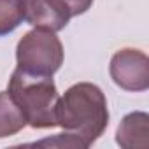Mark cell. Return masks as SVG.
I'll list each match as a JSON object with an SVG mask.
<instances>
[{
    "mask_svg": "<svg viewBox=\"0 0 149 149\" xmlns=\"http://www.w3.org/2000/svg\"><path fill=\"white\" fill-rule=\"evenodd\" d=\"M111 77L125 91H146L149 88V58L140 49L125 47L111 58Z\"/></svg>",
    "mask_w": 149,
    "mask_h": 149,
    "instance_id": "277c9868",
    "label": "cell"
},
{
    "mask_svg": "<svg viewBox=\"0 0 149 149\" xmlns=\"http://www.w3.org/2000/svg\"><path fill=\"white\" fill-rule=\"evenodd\" d=\"M63 44L56 32L33 28L26 32L16 47V61L19 70L32 76L53 77L63 65Z\"/></svg>",
    "mask_w": 149,
    "mask_h": 149,
    "instance_id": "3957f363",
    "label": "cell"
},
{
    "mask_svg": "<svg viewBox=\"0 0 149 149\" xmlns=\"http://www.w3.org/2000/svg\"><path fill=\"white\" fill-rule=\"evenodd\" d=\"M51 2L68 19L74 18V16L84 14L93 6V0H51Z\"/></svg>",
    "mask_w": 149,
    "mask_h": 149,
    "instance_id": "9c48e42d",
    "label": "cell"
},
{
    "mask_svg": "<svg viewBox=\"0 0 149 149\" xmlns=\"http://www.w3.org/2000/svg\"><path fill=\"white\" fill-rule=\"evenodd\" d=\"M21 6H23V21H26L35 28L60 32L70 21L53 6L51 0H21Z\"/></svg>",
    "mask_w": 149,
    "mask_h": 149,
    "instance_id": "5b68a950",
    "label": "cell"
},
{
    "mask_svg": "<svg viewBox=\"0 0 149 149\" xmlns=\"http://www.w3.org/2000/svg\"><path fill=\"white\" fill-rule=\"evenodd\" d=\"M116 142L125 149H147L149 147V116L147 112L126 114L118 130Z\"/></svg>",
    "mask_w": 149,
    "mask_h": 149,
    "instance_id": "8992f818",
    "label": "cell"
},
{
    "mask_svg": "<svg viewBox=\"0 0 149 149\" xmlns=\"http://www.w3.org/2000/svg\"><path fill=\"white\" fill-rule=\"evenodd\" d=\"M26 126L25 116L7 91H0V139L16 135Z\"/></svg>",
    "mask_w": 149,
    "mask_h": 149,
    "instance_id": "52a82bcc",
    "label": "cell"
},
{
    "mask_svg": "<svg viewBox=\"0 0 149 149\" xmlns=\"http://www.w3.org/2000/svg\"><path fill=\"white\" fill-rule=\"evenodd\" d=\"M7 93L23 112L28 126L35 130L56 126L54 109L60 95L53 77L32 76L16 68L9 79Z\"/></svg>",
    "mask_w": 149,
    "mask_h": 149,
    "instance_id": "7a4b0ae2",
    "label": "cell"
},
{
    "mask_svg": "<svg viewBox=\"0 0 149 149\" xmlns=\"http://www.w3.org/2000/svg\"><path fill=\"white\" fill-rule=\"evenodd\" d=\"M23 23L21 0H0V37L9 35Z\"/></svg>",
    "mask_w": 149,
    "mask_h": 149,
    "instance_id": "ba28073f",
    "label": "cell"
},
{
    "mask_svg": "<svg viewBox=\"0 0 149 149\" xmlns=\"http://www.w3.org/2000/svg\"><path fill=\"white\" fill-rule=\"evenodd\" d=\"M54 118L56 126H61L86 149L109 125L107 98L97 84L77 83L58 98Z\"/></svg>",
    "mask_w": 149,
    "mask_h": 149,
    "instance_id": "6da1fadb",
    "label": "cell"
}]
</instances>
